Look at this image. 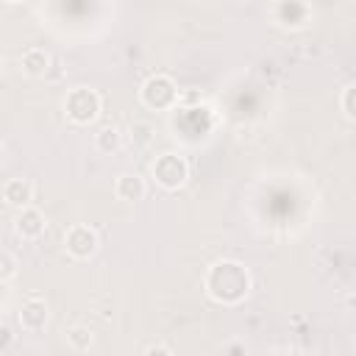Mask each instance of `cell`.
I'll use <instances>...</instances> for the list:
<instances>
[{
  "label": "cell",
  "mask_w": 356,
  "mask_h": 356,
  "mask_svg": "<svg viewBox=\"0 0 356 356\" xmlns=\"http://www.w3.org/2000/svg\"><path fill=\"white\" fill-rule=\"evenodd\" d=\"M339 106H342V111H345L350 120H356V81H353V83H348V86L342 89Z\"/></svg>",
  "instance_id": "14"
},
{
  "label": "cell",
  "mask_w": 356,
  "mask_h": 356,
  "mask_svg": "<svg viewBox=\"0 0 356 356\" xmlns=\"http://www.w3.org/2000/svg\"><path fill=\"white\" fill-rule=\"evenodd\" d=\"M6 3H22V0H6Z\"/></svg>",
  "instance_id": "17"
},
{
  "label": "cell",
  "mask_w": 356,
  "mask_h": 356,
  "mask_svg": "<svg viewBox=\"0 0 356 356\" xmlns=\"http://www.w3.org/2000/svg\"><path fill=\"white\" fill-rule=\"evenodd\" d=\"M92 342H95V337H92V331H89L86 325H72V328L67 331V345H70L72 350H89Z\"/></svg>",
  "instance_id": "13"
},
{
  "label": "cell",
  "mask_w": 356,
  "mask_h": 356,
  "mask_svg": "<svg viewBox=\"0 0 356 356\" xmlns=\"http://www.w3.org/2000/svg\"><path fill=\"white\" fill-rule=\"evenodd\" d=\"M17 320H19V328H22V331H28V334H39V331L47 325V320H50L47 300L39 298V295L25 298V303H22V309H19V314H17Z\"/></svg>",
  "instance_id": "6"
},
{
  "label": "cell",
  "mask_w": 356,
  "mask_h": 356,
  "mask_svg": "<svg viewBox=\"0 0 356 356\" xmlns=\"http://www.w3.org/2000/svg\"><path fill=\"white\" fill-rule=\"evenodd\" d=\"M114 192L120 200L125 203H134V200H142L145 192H147V184L139 172H120L117 181H114Z\"/></svg>",
  "instance_id": "8"
},
{
  "label": "cell",
  "mask_w": 356,
  "mask_h": 356,
  "mask_svg": "<svg viewBox=\"0 0 356 356\" xmlns=\"http://www.w3.org/2000/svg\"><path fill=\"white\" fill-rule=\"evenodd\" d=\"M95 147H97L100 153H117V150L122 147V134H120V128H114V125L100 128V131L95 134Z\"/></svg>",
  "instance_id": "12"
},
{
  "label": "cell",
  "mask_w": 356,
  "mask_h": 356,
  "mask_svg": "<svg viewBox=\"0 0 356 356\" xmlns=\"http://www.w3.org/2000/svg\"><path fill=\"white\" fill-rule=\"evenodd\" d=\"M3 200H6V206H17V209L31 206V200H33V184L28 178H8L3 184Z\"/></svg>",
  "instance_id": "9"
},
{
  "label": "cell",
  "mask_w": 356,
  "mask_h": 356,
  "mask_svg": "<svg viewBox=\"0 0 356 356\" xmlns=\"http://www.w3.org/2000/svg\"><path fill=\"white\" fill-rule=\"evenodd\" d=\"M100 106H103L100 95H97L95 89H89V86H75V89H70L67 97H64V114H67L75 125H89V122H95L97 114H100Z\"/></svg>",
  "instance_id": "2"
},
{
  "label": "cell",
  "mask_w": 356,
  "mask_h": 356,
  "mask_svg": "<svg viewBox=\"0 0 356 356\" xmlns=\"http://www.w3.org/2000/svg\"><path fill=\"white\" fill-rule=\"evenodd\" d=\"M19 67L28 78H42L50 70V53L44 47H28L19 56Z\"/></svg>",
  "instance_id": "10"
},
{
  "label": "cell",
  "mask_w": 356,
  "mask_h": 356,
  "mask_svg": "<svg viewBox=\"0 0 356 356\" xmlns=\"http://www.w3.org/2000/svg\"><path fill=\"white\" fill-rule=\"evenodd\" d=\"M14 275H17V259H14L11 253H3V256H0V281L8 284Z\"/></svg>",
  "instance_id": "15"
},
{
  "label": "cell",
  "mask_w": 356,
  "mask_h": 356,
  "mask_svg": "<svg viewBox=\"0 0 356 356\" xmlns=\"http://www.w3.org/2000/svg\"><path fill=\"white\" fill-rule=\"evenodd\" d=\"M203 286H206L211 300H217L222 306H234V303L248 298V292H250V273L245 270V264H239L234 259H220V261H214L206 270Z\"/></svg>",
  "instance_id": "1"
},
{
  "label": "cell",
  "mask_w": 356,
  "mask_h": 356,
  "mask_svg": "<svg viewBox=\"0 0 356 356\" xmlns=\"http://www.w3.org/2000/svg\"><path fill=\"white\" fill-rule=\"evenodd\" d=\"M139 100H142L147 108H153V111L175 108V103H178V86H175V81H172L170 75L156 72V75H150V78L142 83Z\"/></svg>",
  "instance_id": "3"
},
{
  "label": "cell",
  "mask_w": 356,
  "mask_h": 356,
  "mask_svg": "<svg viewBox=\"0 0 356 356\" xmlns=\"http://www.w3.org/2000/svg\"><path fill=\"white\" fill-rule=\"evenodd\" d=\"M142 353H145V356H150V353H164V356H170L172 348H170V345H147Z\"/></svg>",
  "instance_id": "16"
},
{
  "label": "cell",
  "mask_w": 356,
  "mask_h": 356,
  "mask_svg": "<svg viewBox=\"0 0 356 356\" xmlns=\"http://www.w3.org/2000/svg\"><path fill=\"white\" fill-rule=\"evenodd\" d=\"M14 228L22 239H39L44 234V214L36 206H22L19 214H17Z\"/></svg>",
  "instance_id": "7"
},
{
  "label": "cell",
  "mask_w": 356,
  "mask_h": 356,
  "mask_svg": "<svg viewBox=\"0 0 356 356\" xmlns=\"http://www.w3.org/2000/svg\"><path fill=\"white\" fill-rule=\"evenodd\" d=\"M97 245H100L97 231L89 228V225H83V222L70 225L67 234H64V248H67V253L72 259H89V256H95L97 253Z\"/></svg>",
  "instance_id": "5"
},
{
  "label": "cell",
  "mask_w": 356,
  "mask_h": 356,
  "mask_svg": "<svg viewBox=\"0 0 356 356\" xmlns=\"http://www.w3.org/2000/svg\"><path fill=\"white\" fill-rule=\"evenodd\" d=\"M153 178H156V184H159L161 189H167V192L181 189V186L186 184V178H189V164H186V159L178 156V153H161V156H156V161H153Z\"/></svg>",
  "instance_id": "4"
},
{
  "label": "cell",
  "mask_w": 356,
  "mask_h": 356,
  "mask_svg": "<svg viewBox=\"0 0 356 356\" xmlns=\"http://www.w3.org/2000/svg\"><path fill=\"white\" fill-rule=\"evenodd\" d=\"M306 6L300 3V0H281L278 6H275V19L281 22V25H289V17H292V25L298 28V25H303L306 22Z\"/></svg>",
  "instance_id": "11"
}]
</instances>
